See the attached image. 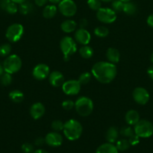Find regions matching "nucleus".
I'll list each match as a JSON object with an SVG mask.
<instances>
[{"label":"nucleus","mask_w":153,"mask_h":153,"mask_svg":"<svg viewBox=\"0 0 153 153\" xmlns=\"http://www.w3.org/2000/svg\"><path fill=\"white\" fill-rule=\"evenodd\" d=\"M91 73L98 82L102 84H109L116 76L117 67L112 63L99 61L93 65Z\"/></svg>","instance_id":"1"},{"label":"nucleus","mask_w":153,"mask_h":153,"mask_svg":"<svg viewBox=\"0 0 153 153\" xmlns=\"http://www.w3.org/2000/svg\"><path fill=\"white\" fill-rule=\"evenodd\" d=\"M63 133L68 140L70 141L76 140L82 135V126L79 121L70 119L64 123Z\"/></svg>","instance_id":"2"},{"label":"nucleus","mask_w":153,"mask_h":153,"mask_svg":"<svg viewBox=\"0 0 153 153\" xmlns=\"http://www.w3.org/2000/svg\"><path fill=\"white\" fill-rule=\"evenodd\" d=\"M76 112L81 117H87L92 114L94 109L92 100L86 97H80L74 102Z\"/></svg>","instance_id":"3"},{"label":"nucleus","mask_w":153,"mask_h":153,"mask_svg":"<svg viewBox=\"0 0 153 153\" xmlns=\"http://www.w3.org/2000/svg\"><path fill=\"white\" fill-rule=\"evenodd\" d=\"M60 49L63 54L64 61H68L71 55L76 52V43L72 37L65 36L60 41Z\"/></svg>","instance_id":"4"},{"label":"nucleus","mask_w":153,"mask_h":153,"mask_svg":"<svg viewBox=\"0 0 153 153\" xmlns=\"http://www.w3.org/2000/svg\"><path fill=\"white\" fill-rule=\"evenodd\" d=\"M135 134L140 137L146 138L153 134V125L151 122L146 120H140L134 125Z\"/></svg>","instance_id":"5"},{"label":"nucleus","mask_w":153,"mask_h":153,"mask_svg":"<svg viewBox=\"0 0 153 153\" xmlns=\"http://www.w3.org/2000/svg\"><path fill=\"white\" fill-rule=\"evenodd\" d=\"M22 67V61L16 55H9L3 62V68L5 73L14 74L19 71Z\"/></svg>","instance_id":"6"},{"label":"nucleus","mask_w":153,"mask_h":153,"mask_svg":"<svg viewBox=\"0 0 153 153\" xmlns=\"http://www.w3.org/2000/svg\"><path fill=\"white\" fill-rule=\"evenodd\" d=\"M24 33V28L21 24L14 23L10 25L6 31V38L12 43H16L22 38Z\"/></svg>","instance_id":"7"},{"label":"nucleus","mask_w":153,"mask_h":153,"mask_svg":"<svg viewBox=\"0 0 153 153\" xmlns=\"http://www.w3.org/2000/svg\"><path fill=\"white\" fill-rule=\"evenodd\" d=\"M98 19L100 22L106 24L112 23L116 19V13L109 7H100L96 13Z\"/></svg>","instance_id":"8"},{"label":"nucleus","mask_w":153,"mask_h":153,"mask_svg":"<svg viewBox=\"0 0 153 153\" xmlns=\"http://www.w3.org/2000/svg\"><path fill=\"white\" fill-rule=\"evenodd\" d=\"M58 10L63 16L71 17L76 14L77 7L73 0H62L58 3Z\"/></svg>","instance_id":"9"},{"label":"nucleus","mask_w":153,"mask_h":153,"mask_svg":"<svg viewBox=\"0 0 153 153\" xmlns=\"http://www.w3.org/2000/svg\"><path fill=\"white\" fill-rule=\"evenodd\" d=\"M81 88V84L78 82V80H68L64 82V84L62 86V91L66 94L69 96L76 95L80 93Z\"/></svg>","instance_id":"10"},{"label":"nucleus","mask_w":153,"mask_h":153,"mask_svg":"<svg viewBox=\"0 0 153 153\" xmlns=\"http://www.w3.org/2000/svg\"><path fill=\"white\" fill-rule=\"evenodd\" d=\"M132 97L134 100L139 105H146L149 100V94L143 88L138 87L133 91Z\"/></svg>","instance_id":"11"},{"label":"nucleus","mask_w":153,"mask_h":153,"mask_svg":"<svg viewBox=\"0 0 153 153\" xmlns=\"http://www.w3.org/2000/svg\"><path fill=\"white\" fill-rule=\"evenodd\" d=\"M50 75V68L46 64H38L32 70V76L37 80H44Z\"/></svg>","instance_id":"12"},{"label":"nucleus","mask_w":153,"mask_h":153,"mask_svg":"<svg viewBox=\"0 0 153 153\" xmlns=\"http://www.w3.org/2000/svg\"><path fill=\"white\" fill-rule=\"evenodd\" d=\"M45 143L52 147H58L63 143V137L57 131H52L48 133L45 137Z\"/></svg>","instance_id":"13"},{"label":"nucleus","mask_w":153,"mask_h":153,"mask_svg":"<svg viewBox=\"0 0 153 153\" xmlns=\"http://www.w3.org/2000/svg\"><path fill=\"white\" fill-rule=\"evenodd\" d=\"M75 40L82 45H88L91 40V34L86 28H79L75 31Z\"/></svg>","instance_id":"14"},{"label":"nucleus","mask_w":153,"mask_h":153,"mask_svg":"<svg viewBox=\"0 0 153 153\" xmlns=\"http://www.w3.org/2000/svg\"><path fill=\"white\" fill-rule=\"evenodd\" d=\"M49 82L54 88L62 86L64 82V77L62 73L58 71H53L49 75Z\"/></svg>","instance_id":"15"},{"label":"nucleus","mask_w":153,"mask_h":153,"mask_svg":"<svg viewBox=\"0 0 153 153\" xmlns=\"http://www.w3.org/2000/svg\"><path fill=\"white\" fill-rule=\"evenodd\" d=\"M45 113V107L42 103L35 102L30 108V115L34 120H38Z\"/></svg>","instance_id":"16"},{"label":"nucleus","mask_w":153,"mask_h":153,"mask_svg":"<svg viewBox=\"0 0 153 153\" xmlns=\"http://www.w3.org/2000/svg\"><path fill=\"white\" fill-rule=\"evenodd\" d=\"M95 153H118V150L116 145L107 142L99 146L96 149Z\"/></svg>","instance_id":"17"},{"label":"nucleus","mask_w":153,"mask_h":153,"mask_svg":"<svg viewBox=\"0 0 153 153\" xmlns=\"http://www.w3.org/2000/svg\"><path fill=\"white\" fill-rule=\"evenodd\" d=\"M124 119L129 126H134L140 120V114L136 111L129 110L125 114Z\"/></svg>","instance_id":"18"},{"label":"nucleus","mask_w":153,"mask_h":153,"mask_svg":"<svg viewBox=\"0 0 153 153\" xmlns=\"http://www.w3.org/2000/svg\"><path fill=\"white\" fill-rule=\"evenodd\" d=\"M106 55L109 62L112 64H117L120 60L119 52L115 48H109L106 50Z\"/></svg>","instance_id":"19"},{"label":"nucleus","mask_w":153,"mask_h":153,"mask_svg":"<svg viewBox=\"0 0 153 153\" xmlns=\"http://www.w3.org/2000/svg\"><path fill=\"white\" fill-rule=\"evenodd\" d=\"M118 131L116 127H110L106 132V140L108 143H114L118 140Z\"/></svg>","instance_id":"20"},{"label":"nucleus","mask_w":153,"mask_h":153,"mask_svg":"<svg viewBox=\"0 0 153 153\" xmlns=\"http://www.w3.org/2000/svg\"><path fill=\"white\" fill-rule=\"evenodd\" d=\"M76 22L72 19H67L61 24V29L64 33H70L73 32L76 28Z\"/></svg>","instance_id":"21"},{"label":"nucleus","mask_w":153,"mask_h":153,"mask_svg":"<svg viewBox=\"0 0 153 153\" xmlns=\"http://www.w3.org/2000/svg\"><path fill=\"white\" fill-rule=\"evenodd\" d=\"M57 13V7L54 4L46 5L43 10V16L46 19H51L54 17Z\"/></svg>","instance_id":"22"},{"label":"nucleus","mask_w":153,"mask_h":153,"mask_svg":"<svg viewBox=\"0 0 153 153\" xmlns=\"http://www.w3.org/2000/svg\"><path fill=\"white\" fill-rule=\"evenodd\" d=\"M79 53L82 58L85 59H88L93 56L94 50L91 46H88V45H83L82 47H80L79 50Z\"/></svg>","instance_id":"23"},{"label":"nucleus","mask_w":153,"mask_h":153,"mask_svg":"<svg viewBox=\"0 0 153 153\" xmlns=\"http://www.w3.org/2000/svg\"><path fill=\"white\" fill-rule=\"evenodd\" d=\"M9 98L12 102L16 103H20L22 102L24 99L23 93L21 92L19 90H14L9 94Z\"/></svg>","instance_id":"24"},{"label":"nucleus","mask_w":153,"mask_h":153,"mask_svg":"<svg viewBox=\"0 0 153 153\" xmlns=\"http://www.w3.org/2000/svg\"><path fill=\"white\" fill-rule=\"evenodd\" d=\"M18 10L22 14L27 15L33 10V5L31 2L26 1L20 4L19 7H18Z\"/></svg>","instance_id":"25"},{"label":"nucleus","mask_w":153,"mask_h":153,"mask_svg":"<svg viewBox=\"0 0 153 153\" xmlns=\"http://www.w3.org/2000/svg\"><path fill=\"white\" fill-rule=\"evenodd\" d=\"M124 13H125L128 15H134L137 11V7L136 5L133 2L128 1V2L124 3V7H123V10Z\"/></svg>","instance_id":"26"},{"label":"nucleus","mask_w":153,"mask_h":153,"mask_svg":"<svg viewBox=\"0 0 153 153\" xmlns=\"http://www.w3.org/2000/svg\"><path fill=\"white\" fill-rule=\"evenodd\" d=\"M116 143V146L117 149L118 151H121V152L126 151L130 146L128 140H127V139H120V140H117Z\"/></svg>","instance_id":"27"},{"label":"nucleus","mask_w":153,"mask_h":153,"mask_svg":"<svg viewBox=\"0 0 153 153\" xmlns=\"http://www.w3.org/2000/svg\"><path fill=\"white\" fill-rule=\"evenodd\" d=\"M94 33L97 37H105L109 34V30L104 26H98L94 30Z\"/></svg>","instance_id":"28"},{"label":"nucleus","mask_w":153,"mask_h":153,"mask_svg":"<svg viewBox=\"0 0 153 153\" xmlns=\"http://www.w3.org/2000/svg\"><path fill=\"white\" fill-rule=\"evenodd\" d=\"M119 134L122 136L124 137H128L129 138L130 137H131L133 134H134V130L131 128L130 126H124L120 129Z\"/></svg>","instance_id":"29"},{"label":"nucleus","mask_w":153,"mask_h":153,"mask_svg":"<svg viewBox=\"0 0 153 153\" xmlns=\"http://www.w3.org/2000/svg\"><path fill=\"white\" fill-rule=\"evenodd\" d=\"M92 73H88V72H86V73H82L80 76H79V79H78V82L82 85H86L88 82H90L92 79Z\"/></svg>","instance_id":"30"},{"label":"nucleus","mask_w":153,"mask_h":153,"mask_svg":"<svg viewBox=\"0 0 153 153\" xmlns=\"http://www.w3.org/2000/svg\"><path fill=\"white\" fill-rule=\"evenodd\" d=\"M0 82L1 84L4 86H8V85H10L12 82V76L11 74L10 73H3L1 76V79H0Z\"/></svg>","instance_id":"31"},{"label":"nucleus","mask_w":153,"mask_h":153,"mask_svg":"<svg viewBox=\"0 0 153 153\" xmlns=\"http://www.w3.org/2000/svg\"><path fill=\"white\" fill-rule=\"evenodd\" d=\"M11 51V46L8 43H4L0 46V56L6 57L10 54Z\"/></svg>","instance_id":"32"},{"label":"nucleus","mask_w":153,"mask_h":153,"mask_svg":"<svg viewBox=\"0 0 153 153\" xmlns=\"http://www.w3.org/2000/svg\"><path fill=\"white\" fill-rule=\"evenodd\" d=\"M64 123L61 120H56L52 121V124H51V128L53 129L54 131H63V128H64Z\"/></svg>","instance_id":"33"},{"label":"nucleus","mask_w":153,"mask_h":153,"mask_svg":"<svg viewBox=\"0 0 153 153\" xmlns=\"http://www.w3.org/2000/svg\"><path fill=\"white\" fill-rule=\"evenodd\" d=\"M124 3L121 0H113L112 2V9L117 13V12H122L123 10Z\"/></svg>","instance_id":"34"},{"label":"nucleus","mask_w":153,"mask_h":153,"mask_svg":"<svg viewBox=\"0 0 153 153\" xmlns=\"http://www.w3.org/2000/svg\"><path fill=\"white\" fill-rule=\"evenodd\" d=\"M87 4H88V6L89 7L90 9L93 10H96V11L101 7L100 0H88Z\"/></svg>","instance_id":"35"},{"label":"nucleus","mask_w":153,"mask_h":153,"mask_svg":"<svg viewBox=\"0 0 153 153\" xmlns=\"http://www.w3.org/2000/svg\"><path fill=\"white\" fill-rule=\"evenodd\" d=\"M4 10H5L7 13H10V14H14V13H16V12L18 11V7L17 5H16V3L11 1L8 3V4L7 6H6Z\"/></svg>","instance_id":"36"},{"label":"nucleus","mask_w":153,"mask_h":153,"mask_svg":"<svg viewBox=\"0 0 153 153\" xmlns=\"http://www.w3.org/2000/svg\"><path fill=\"white\" fill-rule=\"evenodd\" d=\"M22 151L24 153H33L34 152V146L30 143H25L21 146Z\"/></svg>","instance_id":"37"},{"label":"nucleus","mask_w":153,"mask_h":153,"mask_svg":"<svg viewBox=\"0 0 153 153\" xmlns=\"http://www.w3.org/2000/svg\"><path fill=\"white\" fill-rule=\"evenodd\" d=\"M62 107L64 110H71L73 108H74V102L70 100H65V101L62 102Z\"/></svg>","instance_id":"38"},{"label":"nucleus","mask_w":153,"mask_h":153,"mask_svg":"<svg viewBox=\"0 0 153 153\" xmlns=\"http://www.w3.org/2000/svg\"><path fill=\"white\" fill-rule=\"evenodd\" d=\"M140 137L135 134H133L131 137H129L128 141L130 146H136V145H137L138 143H140Z\"/></svg>","instance_id":"39"},{"label":"nucleus","mask_w":153,"mask_h":153,"mask_svg":"<svg viewBox=\"0 0 153 153\" xmlns=\"http://www.w3.org/2000/svg\"><path fill=\"white\" fill-rule=\"evenodd\" d=\"M45 143V138H43V137H38V138L35 139L34 140V144L38 146H42L44 143Z\"/></svg>","instance_id":"40"},{"label":"nucleus","mask_w":153,"mask_h":153,"mask_svg":"<svg viewBox=\"0 0 153 153\" xmlns=\"http://www.w3.org/2000/svg\"><path fill=\"white\" fill-rule=\"evenodd\" d=\"M11 1V0H0V7L3 10H4L6 6L8 4V3Z\"/></svg>","instance_id":"41"},{"label":"nucleus","mask_w":153,"mask_h":153,"mask_svg":"<svg viewBox=\"0 0 153 153\" xmlns=\"http://www.w3.org/2000/svg\"><path fill=\"white\" fill-rule=\"evenodd\" d=\"M49 1V0H34V3L38 7H42L44 4H46V2Z\"/></svg>","instance_id":"42"},{"label":"nucleus","mask_w":153,"mask_h":153,"mask_svg":"<svg viewBox=\"0 0 153 153\" xmlns=\"http://www.w3.org/2000/svg\"><path fill=\"white\" fill-rule=\"evenodd\" d=\"M146 22L148 26H150L151 28H153V13L152 14H150L149 16H148Z\"/></svg>","instance_id":"43"},{"label":"nucleus","mask_w":153,"mask_h":153,"mask_svg":"<svg viewBox=\"0 0 153 153\" xmlns=\"http://www.w3.org/2000/svg\"><path fill=\"white\" fill-rule=\"evenodd\" d=\"M147 74L149 76V78L153 80V65L150 66L147 70Z\"/></svg>","instance_id":"44"},{"label":"nucleus","mask_w":153,"mask_h":153,"mask_svg":"<svg viewBox=\"0 0 153 153\" xmlns=\"http://www.w3.org/2000/svg\"><path fill=\"white\" fill-rule=\"evenodd\" d=\"M80 28H85L88 25V21L86 19H82L80 20Z\"/></svg>","instance_id":"45"},{"label":"nucleus","mask_w":153,"mask_h":153,"mask_svg":"<svg viewBox=\"0 0 153 153\" xmlns=\"http://www.w3.org/2000/svg\"><path fill=\"white\" fill-rule=\"evenodd\" d=\"M33 153H49L48 152H46V150L44 149H38L37 150H34Z\"/></svg>","instance_id":"46"},{"label":"nucleus","mask_w":153,"mask_h":153,"mask_svg":"<svg viewBox=\"0 0 153 153\" xmlns=\"http://www.w3.org/2000/svg\"><path fill=\"white\" fill-rule=\"evenodd\" d=\"M12 1H14V2H15L16 4H21V3L24 2V1H27V0H11Z\"/></svg>","instance_id":"47"},{"label":"nucleus","mask_w":153,"mask_h":153,"mask_svg":"<svg viewBox=\"0 0 153 153\" xmlns=\"http://www.w3.org/2000/svg\"><path fill=\"white\" fill-rule=\"evenodd\" d=\"M61 1H62V0H49L50 2H51L52 4H58V3H59Z\"/></svg>","instance_id":"48"},{"label":"nucleus","mask_w":153,"mask_h":153,"mask_svg":"<svg viewBox=\"0 0 153 153\" xmlns=\"http://www.w3.org/2000/svg\"><path fill=\"white\" fill-rule=\"evenodd\" d=\"M4 68H3V65H2L1 64H0V77H1L2 75L3 74V72H4Z\"/></svg>","instance_id":"49"},{"label":"nucleus","mask_w":153,"mask_h":153,"mask_svg":"<svg viewBox=\"0 0 153 153\" xmlns=\"http://www.w3.org/2000/svg\"><path fill=\"white\" fill-rule=\"evenodd\" d=\"M150 59H151L152 63V64H153V52H152V55H151V58H150Z\"/></svg>","instance_id":"50"},{"label":"nucleus","mask_w":153,"mask_h":153,"mask_svg":"<svg viewBox=\"0 0 153 153\" xmlns=\"http://www.w3.org/2000/svg\"><path fill=\"white\" fill-rule=\"evenodd\" d=\"M100 1H104V2H109V1H112V0H100Z\"/></svg>","instance_id":"51"},{"label":"nucleus","mask_w":153,"mask_h":153,"mask_svg":"<svg viewBox=\"0 0 153 153\" xmlns=\"http://www.w3.org/2000/svg\"><path fill=\"white\" fill-rule=\"evenodd\" d=\"M122 1H123V2H128V1H130V0H121Z\"/></svg>","instance_id":"52"}]
</instances>
